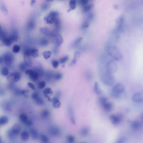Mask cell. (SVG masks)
I'll return each instance as SVG.
<instances>
[{
	"instance_id": "cell-18",
	"label": "cell",
	"mask_w": 143,
	"mask_h": 143,
	"mask_svg": "<svg viewBox=\"0 0 143 143\" xmlns=\"http://www.w3.org/2000/svg\"><path fill=\"white\" fill-rule=\"evenodd\" d=\"M90 129L88 127H84L80 131V134L82 137H86L90 132Z\"/></svg>"
},
{
	"instance_id": "cell-54",
	"label": "cell",
	"mask_w": 143,
	"mask_h": 143,
	"mask_svg": "<svg viewBox=\"0 0 143 143\" xmlns=\"http://www.w3.org/2000/svg\"><path fill=\"white\" fill-rule=\"evenodd\" d=\"M89 25V22H88V21H85V22H84L82 24L81 27H82V28H83V29H85V28L88 27Z\"/></svg>"
},
{
	"instance_id": "cell-10",
	"label": "cell",
	"mask_w": 143,
	"mask_h": 143,
	"mask_svg": "<svg viewBox=\"0 0 143 143\" xmlns=\"http://www.w3.org/2000/svg\"><path fill=\"white\" fill-rule=\"evenodd\" d=\"M68 113L70 121H71L72 124L75 125L76 124L75 118L73 113V109L71 105H69L68 107Z\"/></svg>"
},
{
	"instance_id": "cell-48",
	"label": "cell",
	"mask_w": 143,
	"mask_h": 143,
	"mask_svg": "<svg viewBox=\"0 0 143 143\" xmlns=\"http://www.w3.org/2000/svg\"><path fill=\"white\" fill-rule=\"evenodd\" d=\"M1 11L5 15L8 14V10H7L6 7V6H5L3 4H1Z\"/></svg>"
},
{
	"instance_id": "cell-57",
	"label": "cell",
	"mask_w": 143,
	"mask_h": 143,
	"mask_svg": "<svg viewBox=\"0 0 143 143\" xmlns=\"http://www.w3.org/2000/svg\"><path fill=\"white\" fill-rule=\"evenodd\" d=\"M48 5L46 4H44L42 6V9L43 10H46L48 9Z\"/></svg>"
},
{
	"instance_id": "cell-38",
	"label": "cell",
	"mask_w": 143,
	"mask_h": 143,
	"mask_svg": "<svg viewBox=\"0 0 143 143\" xmlns=\"http://www.w3.org/2000/svg\"><path fill=\"white\" fill-rule=\"evenodd\" d=\"M80 53L79 52H76L75 54L74 57L73 58V59L72 62H71V65H74V64H75L77 62V58H78L79 56H80Z\"/></svg>"
},
{
	"instance_id": "cell-20",
	"label": "cell",
	"mask_w": 143,
	"mask_h": 143,
	"mask_svg": "<svg viewBox=\"0 0 143 143\" xmlns=\"http://www.w3.org/2000/svg\"><path fill=\"white\" fill-rule=\"evenodd\" d=\"M29 138V133L27 131H24L21 134V138L22 141H28Z\"/></svg>"
},
{
	"instance_id": "cell-24",
	"label": "cell",
	"mask_w": 143,
	"mask_h": 143,
	"mask_svg": "<svg viewBox=\"0 0 143 143\" xmlns=\"http://www.w3.org/2000/svg\"><path fill=\"white\" fill-rule=\"evenodd\" d=\"M9 118L6 116L3 115L0 118V125H5L9 122Z\"/></svg>"
},
{
	"instance_id": "cell-46",
	"label": "cell",
	"mask_w": 143,
	"mask_h": 143,
	"mask_svg": "<svg viewBox=\"0 0 143 143\" xmlns=\"http://www.w3.org/2000/svg\"><path fill=\"white\" fill-rule=\"evenodd\" d=\"M92 7H93L92 5L90 4L87 5L86 6H84L83 9L84 11V12H88L92 9Z\"/></svg>"
},
{
	"instance_id": "cell-21",
	"label": "cell",
	"mask_w": 143,
	"mask_h": 143,
	"mask_svg": "<svg viewBox=\"0 0 143 143\" xmlns=\"http://www.w3.org/2000/svg\"><path fill=\"white\" fill-rule=\"evenodd\" d=\"M30 64L27 63V62H21L19 65V68L20 69V70L21 71H25V72L27 70H28V67H29Z\"/></svg>"
},
{
	"instance_id": "cell-12",
	"label": "cell",
	"mask_w": 143,
	"mask_h": 143,
	"mask_svg": "<svg viewBox=\"0 0 143 143\" xmlns=\"http://www.w3.org/2000/svg\"><path fill=\"white\" fill-rule=\"evenodd\" d=\"M102 106L107 112H110L113 109V104L108 101L102 105Z\"/></svg>"
},
{
	"instance_id": "cell-36",
	"label": "cell",
	"mask_w": 143,
	"mask_h": 143,
	"mask_svg": "<svg viewBox=\"0 0 143 143\" xmlns=\"http://www.w3.org/2000/svg\"><path fill=\"white\" fill-rule=\"evenodd\" d=\"M34 101H35V103L38 105H43L44 104V103L43 99L40 96L38 98H37V99H36L35 100H34Z\"/></svg>"
},
{
	"instance_id": "cell-7",
	"label": "cell",
	"mask_w": 143,
	"mask_h": 143,
	"mask_svg": "<svg viewBox=\"0 0 143 143\" xmlns=\"http://www.w3.org/2000/svg\"><path fill=\"white\" fill-rule=\"evenodd\" d=\"M132 100L136 103H143V91L136 92L132 96Z\"/></svg>"
},
{
	"instance_id": "cell-14",
	"label": "cell",
	"mask_w": 143,
	"mask_h": 143,
	"mask_svg": "<svg viewBox=\"0 0 143 143\" xmlns=\"http://www.w3.org/2000/svg\"><path fill=\"white\" fill-rule=\"evenodd\" d=\"M30 136L34 140H37L39 137V133L37 130L35 128H32L29 131Z\"/></svg>"
},
{
	"instance_id": "cell-40",
	"label": "cell",
	"mask_w": 143,
	"mask_h": 143,
	"mask_svg": "<svg viewBox=\"0 0 143 143\" xmlns=\"http://www.w3.org/2000/svg\"><path fill=\"white\" fill-rule=\"evenodd\" d=\"M75 138L72 135H69L67 137V140L69 143H73L75 141Z\"/></svg>"
},
{
	"instance_id": "cell-33",
	"label": "cell",
	"mask_w": 143,
	"mask_h": 143,
	"mask_svg": "<svg viewBox=\"0 0 143 143\" xmlns=\"http://www.w3.org/2000/svg\"><path fill=\"white\" fill-rule=\"evenodd\" d=\"M43 93L44 96L46 97L47 98L48 97V95H49L52 94V89L50 88H47L44 90Z\"/></svg>"
},
{
	"instance_id": "cell-2",
	"label": "cell",
	"mask_w": 143,
	"mask_h": 143,
	"mask_svg": "<svg viewBox=\"0 0 143 143\" xmlns=\"http://www.w3.org/2000/svg\"><path fill=\"white\" fill-rule=\"evenodd\" d=\"M124 91L125 87L121 83H117L111 90L110 95L114 98H119Z\"/></svg>"
},
{
	"instance_id": "cell-9",
	"label": "cell",
	"mask_w": 143,
	"mask_h": 143,
	"mask_svg": "<svg viewBox=\"0 0 143 143\" xmlns=\"http://www.w3.org/2000/svg\"><path fill=\"white\" fill-rule=\"evenodd\" d=\"M13 59L14 57L12 54L6 53L3 57V61L6 64V65L9 66L12 63Z\"/></svg>"
},
{
	"instance_id": "cell-49",
	"label": "cell",
	"mask_w": 143,
	"mask_h": 143,
	"mask_svg": "<svg viewBox=\"0 0 143 143\" xmlns=\"http://www.w3.org/2000/svg\"><path fill=\"white\" fill-rule=\"evenodd\" d=\"M46 86V82L44 81H41L38 83V86L40 89H43Z\"/></svg>"
},
{
	"instance_id": "cell-42",
	"label": "cell",
	"mask_w": 143,
	"mask_h": 143,
	"mask_svg": "<svg viewBox=\"0 0 143 143\" xmlns=\"http://www.w3.org/2000/svg\"><path fill=\"white\" fill-rule=\"evenodd\" d=\"M7 136L10 140L14 139L16 137V136L12 132H11V131L10 129L8 131Z\"/></svg>"
},
{
	"instance_id": "cell-13",
	"label": "cell",
	"mask_w": 143,
	"mask_h": 143,
	"mask_svg": "<svg viewBox=\"0 0 143 143\" xmlns=\"http://www.w3.org/2000/svg\"><path fill=\"white\" fill-rule=\"evenodd\" d=\"M9 78H10V80L17 82L20 80V75L18 72H13L10 74Z\"/></svg>"
},
{
	"instance_id": "cell-47",
	"label": "cell",
	"mask_w": 143,
	"mask_h": 143,
	"mask_svg": "<svg viewBox=\"0 0 143 143\" xmlns=\"http://www.w3.org/2000/svg\"><path fill=\"white\" fill-rule=\"evenodd\" d=\"M20 47L18 45H15L13 47L12 51L15 53H17L19 52Z\"/></svg>"
},
{
	"instance_id": "cell-16",
	"label": "cell",
	"mask_w": 143,
	"mask_h": 143,
	"mask_svg": "<svg viewBox=\"0 0 143 143\" xmlns=\"http://www.w3.org/2000/svg\"><path fill=\"white\" fill-rule=\"evenodd\" d=\"M131 127L133 130L137 131L140 129L141 127V124L140 122L137 120L133 121L131 123Z\"/></svg>"
},
{
	"instance_id": "cell-59",
	"label": "cell",
	"mask_w": 143,
	"mask_h": 143,
	"mask_svg": "<svg viewBox=\"0 0 143 143\" xmlns=\"http://www.w3.org/2000/svg\"><path fill=\"white\" fill-rule=\"evenodd\" d=\"M46 1H48V2H51L54 1V0H46Z\"/></svg>"
},
{
	"instance_id": "cell-44",
	"label": "cell",
	"mask_w": 143,
	"mask_h": 143,
	"mask_svg": "<svg viewBox=\"0 0 143 143\" xmlns=\"http://www.w3.org/2000/svg\"><path fill=\"white\" fill-rule=\"evenodd\" d=\"M62 74L61 73L58 72L53 74V78L56 80H60L62 78Z\"/></svg>"
},
{
	"instance_id": "cell-3",
	"label": "cell",
	"mask_w": 143,
	"mask_h": 143,
	"mask_svg": "<svg viewBox=\"0 0 143 143\" xmlns=\"http://www.w3.org/2000/svg\"><path fill=\"white\" fill-rule=\"evenodd\" d=\"M101 81L104 84L107 86H112L115 82V78L113 74L106 72L101 75Z\"/></svg>"
},
{
	"instance_id": "cell-53",
	"label": "cell",
	"mask_w": 143,
	"mask_h": 143,
	"mask_svg": "<svg viewBox=\"0 0 143 143\" xmlns=\"http://www.w3.org/2000/svg\"><path fill=\"white\" fill-rule=\"evenodd\" d=\"M89 2V0H80V3L82 6H85L87 5Z\"/></svg>"
},
{
	"instance_id": "cell-29",
	"label": "cell",
	"mask_w": 143,
	"mask_h": 143,
	"mask_svg": "<svg viewBox=\"0 0 143 143\" xmlns=\"http://www.w3.org/2000/svg\"><path fill=\"white\" fill-rule=\"evenodd\" d=\"M82 40V38L81 37H78V38L76 39L75 40H74V41L73 42V43H72V45H71L72 47L74 48L77 47L81 43Z\"/></svg>"
},
{
	"instance_id": "cell-52",
	"label": "cell",
	"mask_w": 143,
	"mask_h": 143,
	"mask_svg": "<svg viewBox=\"0 0 143 143\" xmlns=\"http://www.w3.org/2000/svg\"><path fill=\"white\" fill-rule=\"evenodd\" d=\"M39 96V95L38 93L37 92H34L32 93V98L34 100H35L36 99L38 98Z\"/></svg>"
},
{
	"instance_id": "cell-43",
	"label": "cell",
	"mask_w": 143,
	"mask_h": 143,
	"mask_svg": "<svg viewBox=\"0 0 143 143\" xmlns=\"http://www.w3.org/2000/svg\"><path fill=\"white\" fill-rule=\"evenodd\" d=\"M43 56L46 59H49L51 57V52L49 51H45L43 53Z\"/></svg>"
},
{
	"instance_id": "cell-50",
	"label": "cell",
	"mask_w": 143,
	"mask_h": 143,
	"mask_svg": "<svg viewBox=\"0 0 143 143\" xmlns=\"http://www.w3.org/2000/svg\"><path fill=\"white\" fill-rule=\"evenodd\" d=\"M52 67L54 68H55V69H56V68H57L58 67L59 62L58 60H54L52 61Z\"/></svg>"
},
{
	"instance_id": "cell-22",
	"label": "cell",
	"mask_w": 143,
	"mask_h": 143,
	"mask_svg": "<svg viewBox=\"0 0 143 143\" xmlns=\"http://www.w3.org/2000/svg\"><path fill=\"white\" fill-rule=\"evenodd\" d=\"M52 101V105L54 108H60L61 106V102L58 98L56 97L53 98Z\"/></svg>"
},
{
	"instance_id": "cell-56",
	"label": "cell",
	"mask_w": 143,
	"mask_h": 143,
	"mask_svg": "<svg viewBox=\"0 0 143 143\" xmlns=\"http://www.w3.org/2000/svg\"><path fill=\"white\" fill-rule=\"evenodd\" d=\"M28 86H29L31 89H32V90H35V86H34V85L33 83H31V82H29V83H28Z\"/></svg>"
},
{
	"instance_id": "cell-8",
	"label": "cell",
	"mask_w": 143,
	"mask_h": 143,
	"mask_svg": "<svg viewBox=\"0 0 143 143\" xmlns=\"http://www.w3.org/2000/svg\"><path fill=\"white\" fill-rule=\"evenodd\" d=\"M48 132L53 137H58L61 133L60 129L56 126L53 125L50 127L48 129Z\"/></svg>"
},
{
	"instance_id": "cell-30",
	"label": "cell",
	"mask_w": 143,
	"mask_h": 143,
	"mask_svg": "<svg viewBox=\"0 0 143 143\" xmlns=\"http://www.w3.org/2000/svg\"><path fill=\"white\" fill-rule=\"evenodd\" d=\"M35 27V23L33 20H30L27 25V28L29 30H32Z\"/></svg>"
},
{
	"instance_id": "cell-27",
	"label": "cell",
	"mask_w": 143,
	"mask_h": 143,
	"mask_svg": "<svg viewBox=\"0 0 143 143\" xmlns=\"http://www.w3.org/2000/svg\"><path fill=\"white\" fill-rule=\"evenodd\" d=\"M2 41L3 44L6 46H10L13 43L9 37H7L2 40Z\"/></svg>"
},
{
	"instance_id": "cell-60",
	"label": "cell",
	"mask_w": 143,
	"mask_h": 143,
	"mask_svg": "<svg viewBox=\"0 0 143 143\" xmlns=\"http://www.w3.org/2000/svg\"><path fill=\"white\" fill-rule=\"evenodd\" d=\"M141 120H142V121L143 122V113L142 114V115H141Z\"/></svg>"
},
{
	"instance_id": "cell-34",
	"label": "cell",
	"mask_w": 143,
	"mask_h": 143,
	"mask_svg": "<svg viewBox=\"0 0 143 143\" xmlns=\"http://www.w3.org/2000/svg\"><path fill=\"white\" fill-rule=\"evenodd\" d=\"M1 74L4 76H8L9 74V69L6 67H3L1 69Z\"/></svg>"
},
{
	"instance_id": "cell-19",
	"label": "cell",
	"mask_w": 143,
	"mask_h": 143,
	"mask_svg": "<svg viewBox=\"0 0 143 143\" xmlns=\"http://www.w3.org/2000/svg\"><path fill=\"white\" fill-rule=\"evenodd\" d=\"M63 42V39L62 37L60 35H57L55 37V43L57 47H59L61 45Z\"/></svg>"
},
{
	"instance_id": "cell-23",
	"label": "cell",
	"mask_w": 143,
	"mask_h": 143,
	"mask_svg": "<svg viewBox=\"0 0 143 143\" xmlns=\"http://www.w3.org/2000/svg\"><path fill=\"white\" fill-rule=\"evenodd\" d=\"M94 91L96 94L100 95L102 93V90L99 86V84L97 82L94 83Z\"/></svg>"
},
{
	"instance_id": "cell-55",
	"label": "cell",
	"mask_w": 143,
	"mask_h": 143,
	"mask_svg": "<svg viewBox=\"0 0 143 143\" xmlns=\"http://www.w3.org/2000/svg\"><path fill=\"white\" fill-rule=\"evenodd\" d=\"M34 71L31 70H29V69H28V70H27L25 72L26 74H27V75H28L29 76L31 75L32 74V73H33Z\"/></svg>"
},
{
	"instance_id": "cell-4",
	"label": "cell",
	"mask_w": 143,
	"mask_h": 143,
	"mask_svg": "<svg viewBox=\"0 0 143 143\" xmlns=\"http://www.w3.org/2000/svg\"><path fill=\"white\" fill-rule=\"evenodd\" d=\"M59 13L56 11H51L47 16L44 18V20L48 24L56 23L58 20Z\"/></svg>"
},
{
	"instance_id": "cell-11",
	"label": "cell",
	"mask_w": 143,
	"mask_h": 143,
	"mask_svg": "<svg viewBox=\"0 0 143 143\" xmlns=\"http://www.w3.org/2000/svg\"><path fill=\"white\" fill-rule=\"evenodd\" d=\"M10 130L11 131V132H12L17 137L20 133L21 131V126L18 124H15L11 129H10Z\"/></svg>"
},
{
	"instance_id": "cell-6",
	"label": "cell",
	"mask_w": 143,
	"mask_h": 143,
	"mask_svg": "<svg viewBox=\"0 0 143 143\" xmlns=\"http://www.w3.org/2000/svg\"><path fill=\"white\" fill-rule=\"evenodd\" d=\"M110 120L112 123L115 125H118L122 121L123 117L120 114L111 115L110 116Z\"/></svg>"
},
{
	"instance_id": "cell-17",
	"label": "cell",
	"mask_w": 143,
	"mask_h": 143,
	"mask_svg": "<svg viewBox=\"0 0 143 143\" xmlns=\"http://www.w3.org/2000/svg\"><path fill=\"white\" fill-rule=\"evenodd\" d=\"M41 33L46 36L47 37H51L52 35V33L50 31V30L47 27H43L40 29Z\"/></svg>"
},
{
	"instance_id": "cell-35",
	"label": "cell",
	"mask_w": 143,
	"mask_h": 143,
	"mask_svg": "<svg viewBox=\"0 0 143 143\" xmlns=\"http://www.w3.org/2000/svg\"><path fill=\"white\" fill-rule=\"evenodd\" d=\"M31 56H32L33 57H37L39 56L38 50L36 49H31Z\"/></svg>"
},
{
	"instance_id": "cell-15",
	"label": "cell",
	"mask_w": 143,
	"mask_h": 143,
	"mask_svg": "<svg viewBox=\"0 0 143 143\" xmlns=\"http://www.w3.org/2000/svg\"><path fill=\"white\" fill-rule=\"evenodd\" d=\"M9 37L12 42L17 41L19 39V33L17 30H13Z\"/></svg>"
},
{
	"instance_id": "cell-37",
	"label": "cell",
	"mask_w": 143,
	"mask_h": 143,
	"mask_svg": "<svg viewBox=\"0 0 143 143\" xmlns=\"http://www.w3.org/2000/svg\"><path fill=\"white\" fill-rule=\"evenodd\" d=\"M127 139L125 137H121L119 138L115 143H126Z\"/></svg>"
},
{
	"instance_id": "cell-58",
	"label": "cell",
	"mask_w": 143,
	"mask_h": 143,
	"mask_svg": "<svg viewBox=\"0 0 143 143\" xmlns=\"http://www.w3.org/2000/svg\"><path fill=\"white\" fill-rule=\"evenodd\" d=\"M36 1V0H31V3H30V4H31V6H34V5L35 4V3Z\"/></svg>"
},
{
	"instance_id": "cell-32",
	"label": "cell",
	"mask_w": 143,
	"mask_h": 143,
	"mask_svg": "<svg viewBox=\"0 0 143 143\" xmlns=\"http://www.w3.org/2000/svg\"><path fill=\"white\" fill-rule=\"evenodd\" d=\"M39 74L37 72H36L35 71H34L33 73L31 75L29 76L30 79L32 80V81H36L39 78Z\"/></svg>"
},
{
	"instance_id": "cell-5",
	"label": "cell",
	"mask_w": 143,
	"mask_h": 143,
	"mask_svg": "<svg viewBox=\"0 0 143 143\" xmlns=\"http://www.w3.org/2000/svg\"><path fill=\"white\" fill-rule=\"evenodd\" d=\"M118 69V65L116 63L112 60L108 61L106 64L105 70L106 72L113 74Z\"/></svg>"
},
{
	"instance_id": "cell-45",
	"label": "cell",
	"mask_w": 143,
	"mask_h": 143,
	"mask_svg": "<svg viewBox=\"0 0 143 143\" xmlns=\"http://www.w3.org/2000/svg\"><path fill=\"white\" fill-rule=\"evenodd\" d=\"M69 56L68 55L65 56L64 57H63L60 59L59 60V62L60 63H65L67 61L69 60Z\"/></svg>"
},
{
	"instance_id": "cell-31",
	"label": "cell",
	"mask_w": 143,
	"mask_h": 143,
	"mask_svg": "<svg viewBox=\"0 0 143 143\" xmlns=\"http://www.w3.org/2000/svg\"><path fill=\"white\" fill-rule=\"evenodd\" d=\"M40 141L42 143H48L49 141L48 138L47 136H46L44 134H41L40 136Z\"/></svg>"
},
{
	"instance_id": "cell-1",
	"label": "cell",
	"mask_w": 143,
	"mask_h": 143,
	"mask_svg": "<svg viewBox=\"0 0 143 143\" xmlns=\"http://www.w3.org/2000/svg\"><path fill=\"white\" fill-rule=\"evenodd\" d=\"M106 50L108 54L116 61H121L123 58L122 53L118 48L112 45L110 42H108L106 45Z\"/></svg>"
},
{
	"instance_id": "cell-51",
	"label": "cell",
	"mask_w": 143,
	"mask_h": 143,
	"mask_svg": "<svg viewBox=\"0 0 143 143\" xmlns=\"http://www.w3.org/2000/svg\"><path fill=\"white\" fill-rule=\"evenodd\" d=\"M25 123L26 125L27 126V127H31V126H32L33 124L32 121L31 120H29V119H28V120H27V121Z\"/></svg>"
},
{
	"instance_id": "cell-26",
	"label": "cell",
	"mask_w": 143,
	"mask_h": 143,
	"mask_svg": "<svg viewBox=\"0 0 143 143\" xmlns=\"http://www.w3.org/2000/svg\"><path fill=\"white\" fill-rule=\"evenodd\" d=\"M50 113L47 109H44L41 113V116L42 118L46 119L48 118L50 115Z\"/></svg>"
},
{
	"instance_id": "cell-25",
	"label": "cell",
	"mask_w": 143,
	"mask_h": 143,
	"mask_svg": "<svg viewBox=\"0 0 143 143\" xmlns=\"http://www.w3.org/2000/svg\"><path fill=\"white\" fill-rule=\"evenodd\" d=\"M19 119L20 121L23 123H25L29 119L27 115L25 113H21V114L19 115Z\"/></svg>"
},
{
	"instance_id": "cell-39",
	"label": "cell",
	"mask_w": 143,
	"mask_h": 143,
	"mask_svg": "<svg viewBox=\"0 0 143 143\" xmlns=\"http://www.w3.org/2000/svg\"><path fill=\"white\" fill-rule=\"evenodd\" d=\"M48 44H49V42L48 41V40L46 39H41L40 41V45L44 47L48 45Z\"/></svg>"
},
{
	"instance_id": "cell-61",
	"label": "cell",
	"mask_w": 143,
	"mask_h": 143,
	"mask_svg": "<svg viewBox=\"0 0 143 143\" xmlns=\"http://www.w3.org/2000/svg\"></svg>"
},
{
	"instance_id": "cell-41",
	"label": "cell",
	"mask_w": 143,
	"mask_h": 143,
	"mask_svg": "<svg viewBox=\"0 0 143 143\" xmlns=\"http://www.w3.org/2000/svg\"><path fill=\"white\" fill-rule=\"evenodd\" d=\"M3 108L5 111H9L11 110V107L10 104L8 102L5 103L3 105Z\"/></svg>"
},
{
	"instance_id": "cell-28",
	"label": "cell",
	"mask_w": 143,
	"mask_h": 143,
	"mask_svg": "<svg viewBox=\"0 0 143 143\" xmlns=\"http://www.w3.org/2000/svg\"><path fill=\"white\" fill-rule=\"evenodd\" d=\"M76 0H71L69 2V11L71 10H74L76 8Z\"/></svg>"
}]
</instances>
